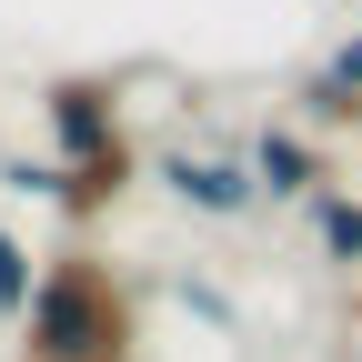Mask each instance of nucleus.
<instances>
[{"instance_id": "1", "label": "nucleus", "mask_w": 362, "mask_h": 362, "mask_svg": "<svg viewBox=\"0 0 362 362\" xmlns=\"http://www.w3.org/2000/svg\"><path fill=\"white\" fill-rule=\"evenodd\" d=\"M21 362H141V302L101 252L40 262V292L21 312Z\"/></svg>"}, {"instance_id": "10", "label": "nucleus", "mask_w": 362, "mask_h": 362, "mask_svg": "<svg viewBox=\"0 0 362 362\" xmlns=\"http://www.w3.org/2000/svg\"><path fill=\"white\" fill-rule=\"evenodd\" d=\"M322 71H332V81H352V90H362V30H352V40H342V51H332V61H322Z\"/></svg>"}, {"instance_id": "8", "label": "nucleus", "mask_w": 362, "mask_h": 362, "mask_svg": "<svg viewBox=\"0 0 362 362\" xmlns=\"http://www.w3.org/2000/svg\"><path fill=\"white\" fill-rule=\"evenodd\" d=\"M30 292H40V262H30V242H21V232H0V322H11V332H21Z\"/></svg>"}, {"instance_id": "3", "label": "nucleus", "mask_w": 362, "mask_h": 362, "mask_svg": "<svg viewBox=\"0 0 362 362\" xmlns=\"http://www.w3.org/2000/svg\"><path fill=\"white\" fill-rule=\"evenodd\" d=\"M151 181L181 202V211H202V221H242L262 211V181H252V151H151Z\"/></svg>"}, {"instance_id": "9", "label": "nucleus", "mask_w": 362, "mask_h": 362, "mask_svg": "<svg viewBox=\"0 0 362 362\" xmlns=\"http://www.w3.org/2000/svg\"><path fill=\"white\" fill-rule=\"evenodd\" d=\"M0 181H11V192H30V202H61V161H40V151H0Z\"/></svg>"}, {"instance_id": "7", "label": "nucleus", "mask_w": 362, "mask_h": 362, "mask_svg": "<svg viewBox=\"0 0 362 362\" xmlns=\"http://www.w3.org/2000/svg\"><path fill=\"white\" fill-rule=\"evenodd\" d=\"M292 101H302V121H312V131H362V90H352V81H332V71H302Z\"/></svg>"}, {"instance_id": "6", "label": "nucleus", "mask_w": 362, "mask_h": 362, "mask_svg": "<svg viewBox=\"0 0 362 362\" xmlns=\"http://www.w3.org/2000/svg\"><path fill=\"white\" fill-rule=\"evenodd\" d=\"M302 211H312V242H322V262H332V272H362V202H352V192H312Z\"/></svg>"}, {"instance_id": "5", "label": "nucleus", "mask_w": 362, "mask_h": 362, "mask_svg": "<svg viewBox=\"0 0 362 362\" xmlns=\"http://www.w3.org/2000/svg\"><path fill=\"white\" fill-rule=\"evenodd\" d=\"M131 181H141V141H111V151H90V161H71V181H61V211L71 221H101Z\"/></svg>"}, {"instance_id": "2", "label": "nucleus", "mask_w": 362, "mask_h": 362, "mask_svg": "<svg viewBox=\"0 0 362 362\" xmlns=\"http://www.w3.org/2000/svg\"><path fill=\"white\" fill-rule=\"evenodd\" d=\"M40 121H51V161H61V171L90 161V151H111V141H131L111 71H61V81H40Z\"/></svg>"}, {"instance_id": "4", "label": "nucleus", "mask_w": 362, "mask_h": 362, "mask_svg": "<svg viewBox=\"0 0 362 362\" xmlns=\"http://www.w3.org/2000/svg\"><path fill=\"white\" fill-rule=\"evenodd\" d=\"M252 181H262V202H312V192H332V171H322V141H302L292 121L252 131Z\"/></svg>"}, {"instance_id": "11", "label": "nucleus", "mask_w": 362, "mask_h": 362, "mask_svg": "<svg viewBox=\"0 0 362 362\" xmlns=\"http://www.w3.org/2000/svg\"><path fill=\"white\" fill-rule=\"evenodd\" d=\"M352 362H362V352H352Z\"/></svg>"}]
</instances>
